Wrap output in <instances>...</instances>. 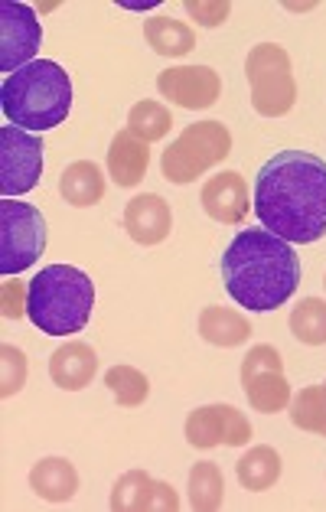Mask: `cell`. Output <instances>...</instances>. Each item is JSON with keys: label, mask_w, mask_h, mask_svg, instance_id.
Returning a JSON list of instances; mask_svg holds the SVG:
<instances>
[{"label": "cell", "mask_w": 326, "mask_h": 512, "mask_svg": "<svg viewBox=\"0 0 326 512\" xmlns=\"http://www.w3.org/2000/svg\"><path fill=\"white\" fill-rule=\"evenodd\" d=\"M252 209L284 242H320L326 235V160L307 151L274 154L255 177Z\"/></svg>", "instance_id": "6da1fadb"}, {"label": "cell", "mask_w": 326, "mask_h": 512, "mask_svg": "<svg viewBox=\"0 0 326 512\" xmlns=\"http://www.w3.org/2000/svg\"><path fill=\"white\" fill-rule=\"evenodd\" d=\"M222 284L232 301L252 314H271L297 294L300 258L291 242L268 229L238 232L222 252Z\"/></svg>", "instance_id": "7a4b0ae2"}, {"label": "cell", "mask_w": 326, "mask_h": 512, "mask_svg": "<svg viewBox=\"0 0 326 512\" xmlns=\"http://www.w3.org/2000/svg\"><path fill=\"white\" fill-rule=\"evenodd\" d=\"M0 108L4 118L30 134L59 128L72 111L69 72L53 59H36L0 85Z\"/></svg>", "instance_id": "3957f363"}, {"label": "cell", "mask_w": 326, "mask_h": 512, "mask_svg": "<svg viewBox=\"0 0 326 512\" xmlns=\"http://www.w3.org/2000/svg\"><path fill=\"white\" fill-rule=\"evenodd\" d=\"M95 310V284L82 268L49 265L30 281L27 317L46 336H72L89 327Z\"/></svg>", "instance_id": "277c9868"}, {"label": "cell", "mask_w": 326, "mask_h": 512, "mask_svg": "<svg viewBox=\"0 0 326 512\" xmlns=\"http://www.w3.org/2000/svg\"><path fill=\"white\" fill-rule=\"evenodd\" d=\"M232 154V131L222 121H196L160 154V173L167 183H196L203 173L219 167Z\"/></svg>", "instance_id": "5b68a950"}, {"label": "cell", "mask_w": 326, "mask_h": 512, "mask_svg": "<svg viewBox=\"0 0 326 512\" xmlns=\"http://www.w3.org/2000/svg\"><path fill=\"white\" fill-rule=\"evenodd\" d=\"M252 108L261 118H284L297 105V79L291 56L281 43H258L245 56Z\"/></svg>", "instance_id": "8992f818"}, {"label": "cell", "mask_w": 326, "mask_h": 512, "mask_svg": "<svg viewBox=\"0 0 326 512\" xmlns=\"http://www.w3.org/2000/svg\"><path fill=\"white\" fill-rule=\"evenodd\" d=\"M46 252V219L20 199H0V271L17 278Z\"/></svg>", "instance_id": "52a82bcc"}, {"label": "cell", "mask_w": 326, "mask_h": 512, "mask_svg": "<svg viewBox=\"0 0 326 512\" xmlns=\"http://www.w3.org/2000/svg\"><path fill=\"white\" fill-rule=\"evenodd\" d=\"M43 177V137L23 128H0V193L14 199L30 193Z\"/></svg>", "instance_id": "ba28073f"}, {"label": "cell", "mask_w": 326, "mask_h": 512, "mask_svg": "<svg viewBox=\"0 0 326 512\" xmlns=\"http://www.w3.org/2000/svg\"><path fill=\"white\" fill-rule=\"evenodd\" d=\"M43 46V27L40 17L30 4L20 0H4L0 4V69L14 76L23 66L36 62L33 56Z\"/></svg>", "instance_id": "9c48e42d"}, {"label": "cell", "mask_w": 326, "mask_h": 512, "mask_svg": "<svg viewBox=\"0 0 326 512\" xmlns=\"http://www.w3.org/2000/svg\"><path fill=\"white\" fill-rule=\"evenodd\" d=\"M186 444L196 447V451H212L219 444L229 447H242L252 441V424L238 411L235 405H203L186 415L183 424Z\"/></svg>", "instance_id": "30bf717a"}, {"label": "cell", "mask_w": 326, "mask_h": 512, "mask_svg": "<svg viewBox=\"0 0 326 512\" xmlns=\"http://www.w3.org/2000/svg\"><path fill=\"white\" fill-rule=\"evenodd\" d=\"M157 92L186 111L212 108L222 95V76L212 66H170L157 76Z\"/></svg>", "instance_id": "8fae6325"}, {"label": "cell", "mask_w": 326, "mask_h": 512, "mask_svg": "<svg viewBox=\"0 0 326 512\" xmlns=\"http://www.w3.org/2000/svg\"><path fill=\"white\" fill-rule=\"evenodd\" d=\"M199 203H203L206 216L212 222H222V226H242L248 219V209H252V203H248V180L238 170H222L203 183Z\"/></svg>", "instance_id": "7c38bea8"}, {"label": "cell", "mask_w": 326, "mask_h": 512, "mask_svg": "<svg viewBox=\"0 0 326 512\" xmlns=\"http://www.w3.org/2000/svg\"><path fill=\"white\" fill-rule=\"evenodd\" d=\"M173 229L170 203L157 193H141L124 206V232L131 235L137 245H160Z\"/></svg>", "instance_id": "4fadbf2b"}, {"label": "cell", "mask_w": 326, "mask_h": 512, "mask_svg": "<svg viewBox=\"0 0 326 512\" xmlns=\"http://www.w3.org/2000/svg\"><path fill=\"white\" fill-rule=\"evenodd\" d=\"M98 372V353L82 340L62 343L53 356H49V379L56 382L62 392H82L85 385H92Z\"/></svg>", "instance_id": "5bb4252c"}, {"label": "cell", "mask_w": 326, "mask_h": 512, "mask_svg": "<svg viewBox=\"0 0 326 512\" xmlns=\"http://www.w3.org/2000/svg\"><path fill=\"white\" fill-rule=\"evenodd\" d=\"M150 167V144H144L141 137H134L128 128L111 137L108 147V173L111 180L124 190H131L144 180V173Z\"/></svg>", "instance_id": "9a60e30c"}, {"label": "cell", "mask_w": 326, "mask_h": 512, "mask_svg": "<svg viewBox=\"0 0 326 512\" xmlns=\"http://www.w3.org/2000/svg\"><path fill=\"white\" fill-rule=\"evenodd\" d=\"M30 490L46 503H69L79 493V470L66 457H43L30 467Z\"/></svg>", "instance_id": "2e32d148"}, {"label": "cell", "mask_w": 326, "mask_h": 512, "mask_svg": "<svg viewBox=\"0 0 326 512\" xmlns=\"http://www.w3.org/2000/svg\"><path fill=\"white\" fill-rule=\"evenodd\" d=\"M105 190H108L105 170L95 160H75L59 177V196L75 209L98 206L105 199Z\"/></svg>", "instance_id": "e0dca14e"}, {"label": "cell", "mask_w": 326, "mask_h": 512, "mask_svg": "<svg viewBox=\"0 0 326 512\" xmlns=\"http://www.w3.org/2000/svg\"><path fill=\"white\" fill-rule=\"evenodd\" d=\"M242 389L248 395V405L261 415H278V411L291 408L294 389L284 379V369H261L252 376H242Z\"/></svg>", "instance_id": "ac0fdd59"}, {"label": "cell", "mask_w": 326, "mask_h": 512, "mask_svg": "<svg viewBox=\"0 0 326 512\" xmlns=\"http://www.w3.org/2000/svg\"><path fill=\"white\" fill-rule=\"evenodd\" d=\"M199 336L209 343V346H219V349H235V346H245L248 336H252V323H248L245 314L229 307H206L199 314Z\"/></svg>", "instance_id": "d6986e66"}, {"label": "cell", "mask_w": 326, "mask_h": 512, "mask_svg": "<svg viewBox=\"0 0 326 512\" xmlns=\"http://www.w3.org/2000/svg\"><path fill=\"white\" fill-rule=\"evenodd\" d=\"M235 473H238V483H242L248 493H268L271 486L281 480L284 460H281L278 451H274V447L255 444V447H248L242 457H238Z\"/></svg>", "instance_id": "ffe728a7"}, {"label": "cell", "mask_w": 326, "mask_h": 512, "mask_svg": "<svg viewBox=\"0 0 326 512\" xmlns=\"http://www.w3.org/2000/svg\"><path fill=\"white\" fill-rule=\"evenodd\" d=\"M144 40L157 56L180 59L196 49V30L177 17H150L144 23Z\"/></svg>", "instance_id": "44dd1931"}, {"label": "cell", "mask_w": 326, "mask_h": 512, "mask_svg": "<svg viewBox=\"0 0 326 512\" xmlns=\"http://www.w3.org/2000/svg\"><path fill=\"white\" fill-rule=\"evenodd\" d=\"M190 506L196 512H216L225 503V480H222V470L219 464L212 460H199V464L190 470Z\"/></svg>", "instance_id": "7402d4cb"}, {"label": "cell", "mask_w": 326, "mask_h": 512, "mask_svg": "<svg viewBox=\"0 0 326 512\" xmlns=\"http://www.w3.org/2000/svg\"><path fill=\"white\" fill-rule=\"evenodd\" d=\"M291 424L307 434L326 437V392L320 382L307 385L291 398Z\"/></svg>", "instance_id": "603a6c76"}, {"label": "cell", "mask_w": 326, "mask_h": 512, "mask_svg": "<svg viewBox=\"0 0 326 512\" xmlns=\"http://www.w3.org/2000/svg\"><path fill=\"white\" fill-rule=\"evenodd\" d=\"M105 389L121 408H141L150 398V379L134 366H111L105 372Z\"/></svg>", "instance_id": "cb8c5ba5"}, {"label": "cell", "mask_w": 326, "mask_h": 512, "mask_svg": "<svg viewBox=\"0 0 326 512\" xmlns=\"http://www.w3.org/2000/svg\"><path fill=\"white\" fill-rule=\"evenodd\" d=\"M170 128H173V115H170V108L160 105V102H150V98H144V102H137L128 111V131L134 137H141L144 144L163 141V137L170 134Z\"/></svg>", "instance_id": "d4e9b609"}, {"label": "cell", "mask_w": 326, "mask_h": 512, "mask_svg": "<svg viewBox=\"0 0 326 512\" xmlns=\"http://www.w3.org/2000/svg\"><path fill=\"white\" fill-rule=\"evenodd\" d=\"M291 333L304 346H326V301L323 297H304L291 310Z\"/></svg>", "instance_id": "484cf974"}, {"label": "cell", "mask_w": 326, "mask_h": 512, "mask_svg": "<svg viewBox=\"0 0 326 512\" xmlns=\"http://www.w3.org/2000/svg\"><path fill=\"white\" fill-rule=\"evenodd\" d=\"M150 490H154V477L147 470H128L111 486L108 506L115 512H147Z\"/></svg>", "instance_id": "4316f807"}, {"label": "cell", "mask_w": 326, "mask_h": 512, "mask_svg": "<svg viewBox=\"0 0 326 512\" xmlns=\"http://www.w3.org/2000/svg\"><path fill=\"white\" fill-rule=\"evenodd\" d=\"M27 385V353L17 346H0V398H14Z\"/></svg>", "instance_id": "83f0119b"}, {"label": "cell", "mask_w": 326, "mask_h": 512, "mask_svg": "<svg viewBox=\"0 0 326 512\" xmlns=\"http://www.w3.org/2000/svg\"><path fill=\"white\" fill-rule=\"evenodd\" d=\"M183 10H186V17H190L193 23H199V27L216 30V27H222L225 20H229L232 4H229V0H186Z\"/></svg>", "instance_id": "f1b7e54d"}, {"label": "cell", "mask_w": 326, "mask_h": 512, "mask_svg": "<svg viewBox=\"0 0 326 512\" xmlns=\"http://www.w3.org/2000/svg\"><path fill=\"white\" fill-rule=\"evenodd\" d=\"M27 301H30V284L23 287V281L17 278H4V287H0V314L7 320L27 317Z\"/></svg>", "instance_id": "f546056e"}, {"label": "cell", "mask_w": 326, "mask_h": 512, "mask_svg": "<svg viewBox=\"0 0 326 512\" xmlns=\"http://www.w3.org/2000/svg\"><path fill=\"white\" fill-rule=\"evenodd\" d=\"M261 369H284V359L274 346L268 343H258L248 349V356L242 359V372L238 376H252V372H261Z\"/></svg>", "instance_id": "4dcf8cb0"}, {"label": "cell", "mask_w": 326, "mask_h": 512, "mask_svg": "<svg viewBox=\"0 0 326 512\" xmlns=\"http://www.w3.org/2000/svg\"><path fill=\"white\" fill-rule=\"evenodd\" d=\"M180 509V496L170 483L154 480V490H150V503L147 512H177Z\"/></svg>", "instance_id": "1f68e13d"}, {"label": "cell", "mask_w": 326, "mask_h": 512, "mask_svg": "<svg viewBox=\"0 0 326 512\" xmlns=\"http://www.w3.org/2000/svg\"><path fill=\"white\" fill-rule=\"evenodd\" d=\"M287 10H291V14H307V10H313L317 4H284Z\"/></svg>", "instance_id": "d6a6232c"}, {"label": "cell", "mask_w": 326, "mask_h": 512, "mask_svg": "<svg viewBox=\"0 0 326 512\" xmlns=\"http://www.w3.org/2000/svg\"><path fill=\"white\" fill-rule=\"evenodd\" d=\"M323 287H326V278H323Z\"/></svg>", "instance_id": "836d02e7"}]
</instances>
